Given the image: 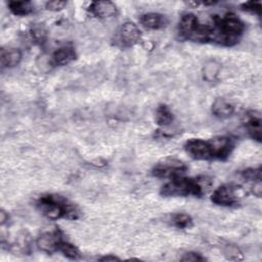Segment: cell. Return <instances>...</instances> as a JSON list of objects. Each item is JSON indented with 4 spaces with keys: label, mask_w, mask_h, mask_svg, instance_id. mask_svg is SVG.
<instances>
[{
    "label": "cell",
    "mask_w": 262,
    "mask_h": 262,
    "mask_svg": "<svg viewBox=\"0 0 262 262\" xmlns=\"http://www.w3.org/2000/svg\"><path fill=\"white\" fill-rule=\"evenodd\" d=\"M211 201L218 206L232 207L239 203L237 186L232 183H224L219 185L212 193Z\"/></svg>",
    "instance_id": "8"
},
{
    "label": "cell",
    "mask_w": 262,
    "mask_h": 262,
    "mask_svg": "<svg viewBox=\"0 0 262 262\" xmlns=\"http://www.w3.org/2000/svg\"><path fill=\"white\" fill-rule=\"evenodd\" d=\"M242 9L248 12H251L253 14L260 15L261 14V9H262V4L260 1H248L245 2L241 5Z\"/></svg>",
    "instance_id": "21"
},
{
    "label": "cell",
    "mask_w": 262,
    "mask_h": 262,
    "mask_svg": "<svg viewBox=\"0 0 262 262\" xmlns=\"http://www.w3.org/2000/svg\"><path fill=\"white\" fill-rule=\"evenodd\" d=\"M187 166L184 162L175 158H166L158 162L151 169V175L157 178L172 179L182 176L187 171Z\"/></svg>",
    "instance_id": "6"
},
{
    "label": "cell",
    "mask_w": 262,
    "mask_h": 262,
    "mask_svg": "<svg viewBox=\"0 0 262 262\" xmlns=\"http://www.w3.org/2000/svg\"><path fill=\"white\" fill-rule=\"evenodd\" d=\"M63 237L59 230L46 231L37 238L36 244L38 249L42 252L47 254H53L55 252H58V247Z\"/></svg>",
    "instance_id": "9"
},
{
    "label": "cell",
    "mask_w": 262,
    "mask_h": 262,
    "mask_svg": "<svg viewBox=\"0 0 262 262\" xmlns=\"http://www.w3.org/2000/svg\"><path fill=\"white\" fill-rule=\"evenodd\" d=\"M171 223L174 227L178 229L190 228L193 224L192 218L185 213H175L171 217Z\"/></svg>",
    "instance_id": "18"
},
{
    "label": "cell",
    "mask_w": 262,
    "mask_h": 262,
    "mask_svg": "<svg viewBox=\"0 0 262 262\" xmlns=\"http://www.w3.org/2000/svg\"><path fill=\"white\" fill-rule=\"evenodd\" d=\"M23 53L18 48H2L0 54L1 69H10L19 64Z\"/></svg>",
    "instance_id": "13"
},
{
    "label": "cell",
    "mask_w": 262,
    "mask_h": 262,
    "mask_svg": "<svg viewBox=\"0 0 262 262\" xmlns=\"http://www.w3.org/2000/svg\"><path fill=\"white\" fill-rule=\"evenodd\" d=\"M5 215H6V213L2 210V211H1V213H0V216H1L0 221H1V224H2V225L5 223Z\"/></svg>",
    "instance_id": "25"
},
{
    "label": "cell",
    "mask_w": 262,
    "mask_h": 262,
    "mask_svg": "<svg viewBox=\"0 0 262 262\" xmlns=\"http://www.w3.org/2000/svg\"><path fill=\"white\" fill-rule=\"evenodd\" d=\"M182 261H205L206 258L203 257L201 254L195 252H188L183 255L181 258Z\"/></svg>",
    "instance_id": "23"
},
{
    "label": "cell",
    "mask_w": 262,
    "mask_h": 262,
    "mask_svg": "<svg viewBox=\"0 0 262 262\" xmlns=\"http://www.w3.org/2000/svg\"><path fill=\"white\" fill-rule=\"evenodd\" d=\"M177 31L182 40L198 43H212L213 29L211 24L201 23L192 13H185L181 16Z\"/></svg>",
    "instance_id": "5"
},
{
    "label": "cell",
    "mask_w": 262,
    "mask_h": 262,
    "mask_svg": "<svg viewBox=\"0 0 262 262\" xmlns=\"http://www.w3.org/2000/svg\"><path fill=\"white\" fill-rule=\"evenodd\" d=\"M7 6L10 12L16 16L29 15L34 10V5L31 1H9Z\"/></svg>",
    "instance_id": "16"
},
{
    "label": "cell",
    "mask_w": 262,
    "mask_h": 262,
    "mask_svg": "<svg viewBox=\"0 0 262 262\" xmlns=\"http://www.w3.org/2000/svg\"><path fill=\"white\" fill-rule=\"evenodd\" d=\"M88 10L92 15L97 18L107 19L116 16L118 14V7L115 3L111 1H96L92 2Z\"/></svg>",
    "instance_id": "11"
},
{
    "label": "cell",
    "mask_w": 262,
    "mask_h": 262,
    "mask_svg": "<svg viewBox=\"0 0 262 262\" xmlns=\"http://www.w3.org/2000/svg\"><path fill=\"white\" fill-rule=\"evenodd\" d=\"M211 25L213 29L212 43L226 47L237 44L246 29L244 21L232 12L221 16L214 15Z\"/></svg>",
    "instance_id": "2"
},
{
    "label": "cell",
    "mask_w": 262,
    "mask_h": 262,
    "mask_svg": "<svg viewBox=\"0 0 262 262\" xmlns=\"http://www.w3.org/2000/svg\"><path fill=\"white\" fill-rule=\"evenodd\" d=\"M244 126L253 140L261 142L262 137V119L257 111H249L244 117Z\"/></svg>",
    "instance_id": "10"
},
{
    "label": "cell",
    "mask_w": 262,
    "mask_h": 262,
    "mask_svg": "<svg viewBox=\"0 0 262 262\" xmlns=\"http://www.w3.org/2000/svg\"><path fill=\"white\" fill-rule=\"evenodd\" d=\"M58 252L62 253V255L69 259H72V260H76L78 258H80L81 254H80V251L79 249L73 245L72 243L66 241V239H62L59 244V247H58Z\"/></svg>",
    "instance_id": "19"
},
{
    "label": "cell",
    "mask_w": 262,
    "mask_h": 262,
    "mask_svg": "<svg viewBox=\"0 0 262 262\" xmlns=\"http://www.w3.org/2000/svg\"><path fill=\"white\" fill-rule=\"evenodd\" d=\"M36 206L40 213L50 220H58L62 218L76 220L81 215L79 208L75 204L56 193L41 195L38 199Z\"/></svg>",
    "instance_id": "4"
},
{
    "label": "cell",
    "mask_w": 262,
    "mask_h": 262,
    "mask_svg": "<svg viewBox=\"0 0 262 262\" xmlns=\"http://www.w3.org/2000/svg\"><path fill=\"white\" fill-rule=\"evenodd\" d=\"M77 57L76 51L73 46L66 45L56 49L52 54V62L55 66L62 67L71 63Z\"/></svg>",
    "instance_id": "14"
},
{
    "label": "cell",
    "mask_w": 262,
    "mask_h": 262,
    "mask_svg": "<svg viewBox=\"0 0 262 262\" xmlns=\"http://www.w3.org/2000/svg\"><path fill=\"white\" fill-rule=\"evenodd\" d=\"M241 176L245 181H251L253 183L261 182V168H250L241 172Z\"/></svg>",
    "instance_id": "20"
},
{
    "label": "cell",
    "mask_w": 262,
    "mask_h": 262,
    "mask_svg": "<svg viewBox=\"0 0 262 262\" xmlns=\"http://www.w3.org/2000/svg\"><path fill=\"white\" fill-rule=\"evenodd\" d=\"M211 186V180L206 177H184L178 176L169 179L160 190V193L166 198H185L202 196Z\"/></svg>",
    "instance_id": "3"
},
{
    "label": "cell",
    "mask_w": 262,
    "mask_h": 262,
    "mask_svg": "<svg viewBox=\"0 0 262 262\" xmlns=\"http://www.w3.org/2000/svg\"><path fill=\"white\" fill-rule=\"evenodd\" d=\"M234 147L235 140L230 136H217L207 140L190 138L184 143L186 154L199 161H225L229 158Z\"/></svg>",
    "instance_id": "1"
},
{
    "label": "cell",
    "mask_w": 262,
    "mask_h": 262,
    "mask_svg": "<svg viewBox=\"0 0 262 262\" xmlns=\"http://www.w3.org/2000/svg\"><path fill=\"white\" fill-rule=\"evenodd\" d=\"M67 5L66 1H59V0H53L46 3V9L50 11H59L62 10Z\"/></svg>",
    "instance_id": "22"
},
{
    "label": "cell",
    "mask_w": 262,
    "mask_h": 262,
    "mask_svg": "<svg viewBox=\"0 0 262 262\" xmlns=\"http://www.w3.org/2000/svg\"><path fill=\"white\" fill-rule=\"evenodd\" d=\"M155 120L159 126L166 127V126H169L173 122L174 116L168 105L160 104L156 110Z\"/></svg>",
    "instance_id": "17"
},
{
    "label": "cell",
    "mask_w": 262,
    "mask_h": 262,
    "mask_svg": "<svg viewBox=\"0 0 262 262\" xmlns=\"http://www.w3.org/2000/svg\"><path fill=\"white\" fill-rule=\"evenodd\" d=\"M212 114L220 119H227L234 113V106L223 98H217L212 104Z\"/></svg>",
    "instance_id": "15"
},
{
    "label": "cell",
    "mask_w": 262,
    "mask_h": 262,
    "mask_svg": "<svg viewBox=\"0 0 262 262\" xmlns=\"http://www.w3.org/2000/svg\"><path fill=\"white\" fill-rule=\"evenodd\" d=\"M139 23L147 30H160L167 26L168 19L158 12H147L139 17Z\"/></svg>",
    "instance_id": "12"
},
{
    "label": "cell",
    "mask_w": 262,
    "mask_h": 262,
    "mask_svg": "<svg viewBox=\"0 0 262 262\" xmlns=\"http://www.w3.org/2000/svg\"><path fill=\"white\" fill-rule=\"evenodd\" d=\"M142 34L140 29L133 21L123 23L115 34V45L120 48H130L139 43Z\"/></svg>",
    "instance_id": "7"
},
{
    "label": "cell",
    "mask_w": 262,
    "mask_h": 262,
    "mask_svg": "<svg viewBox=\"0 0 262 262\" xmlns=\"http://www.w3.org/2000/svg\"><path fill=\"white\" fill-rule=\"evenodd\" d=\"M99 260H101V261H115V260H119V258L116 257V256L110 255V256H104V257L100 258Z\"/></svg>",
    "instance_id": "24"
}]
</instances>
